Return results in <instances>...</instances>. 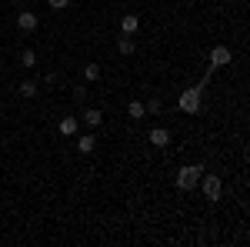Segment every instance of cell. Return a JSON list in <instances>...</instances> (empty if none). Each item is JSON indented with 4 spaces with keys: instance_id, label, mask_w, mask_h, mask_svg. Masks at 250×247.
Listing matches in <instances>:
<instances>
[{
    "instance_id": "obj_1",
    "label": "cell",
    "mask_w": 250,
    "mask_h": 247,
    "mask_svg": "<svg viewBox=\"0 0 250 247\" xmlns=\"http://www.w3.org/2000/svg\"><path fill=\"white\" fill-rule=\"evenodd\" d=\"M204 87H207V84H197L190 90H184V94L177 97V107H180L184 114H197V111H200V100H204Z\"/></svg>"
},
{
    "instance_id": "obj_2",
    "label": "cell",
    "mask_w": 250,
    "mask_h": 247,
    "mask_svg": "<svg viewBox=\"0 0 250 247\" xmlns=\"http://www.w3.org/2000/svg\"><path fill=\"white\" fill-rule=\"evenodd\" d=\"M200 174H204V167H197V164H184V167L177 171V190H197Z\"/></svg>"
},
{
    "instance_id": "obj_3",
    "label": "cell",
    "mask_w": 250,
    "mask_h": 247,
    "mask_svg": "<svg viewBox=\"0 0 250 247\" xmlns=\"http://www.w3.org/2000/svg\"><path fill=\"white\" fill-rule=\"evenodd\" d=\"M197 187H204V197L213 204V201H220V194H224V180H220L217 174H200V184H197Z\"/></svg>"
},
{
    "instance_id": "obj_4",
    "label": "cell",
    "mask_w": 250,
    "mask_h": 247,
    "mask_svg": "<svg viewBox=\"0 0 250 247\" xmlns=\"http://www.w3.org/2000/svg\"><path fill=\"white\" fill-rule=\"evenodd\" d=\"M147 140H150V147H157V151H167L170 140H173V134H170V127H150Z\"/></svg>"
},
{
    "instance_id": "obj_5",
    "label": "cell",
    "mask_w": 250,
    "mask_h": 247,
    "mask_svg": "<svg viewBox=\"0 0 250 247\" xmlns=\"http://www.w3.org/2000/svg\"><path fill=\"white\" fill-rule=\"evenodd\" d=\"M230 60H233L230 47H224V44H217V47H213V50H210V60H207V64H210L213 70H217V67H227Z\"/></svg>"
},
{
    "instance_id": "obj_6",
    "label": "cell",
    "mask_w": 250,
    "mask_h": 247,
    "mask_svg": "<svg viewBox=\"0 0 250 247\" xmlns=\"http://www.w3.org/2000/svg\"><path fill=\"white\" fill-rule=\"evenodd\" d=\"M37 14H34V10H20L17 14V30H23V34H34V30H37Z\"/></svg>"
},
{
    "instance_id": "obj_7",
    "label": "cell",
    "mask_w": 250,
    "mask_h": 247,
    "mask_svg": "<svg viewBox=\"0 0 250 247\" xmlns=\"http://www.w3.org/2000/svg\"><path fill=\"white\" fill-rule=\"evenodd\" d=\"M137 30H140V17H137V14H124V17H120V34H130V37H134Z\"/></svg>"
},
{
    "instance_id": "obj_8",
    "label": "cell",
    "mask_w": 250,
    "mask_h": 247,
    "mask_svg": "<svg viewBox=\"0 0 250 247\" xmlns=\"http://www.w3.org/2000/svg\"><path fill=\"white\" fill-rule=\"evenodd\" d=\"M117 50H120L124 57H130V54L137 50V40L130 37V34H120V37H117Z\"/></svg>"
},
{
    "instance_id": "obj_9",
    "label": "cell",
    "mask_w": 250,
    "mask_h": 247,
    "mask_svg": "<svg viewBox=\"0 0 250 247\" xmlns=\"http://www.w3.org/2000/svg\"><path fill=\"white\" fill-rule=\"evenodd\" d=\"M57 131L63 134V137H77V131H80V120H77V117H63Z\"/></svg>"
},
{
    "instance_id": "obj_10",
    "label": "cell",
    "mask_w": 250,
    "mask_h": 247,
    "mask_svg": "<svg viewBox=\"0 0 250 247\" xmlns=\"http://www.w3.org/2000/svg\"><path fill=\"white\" fill-rule=\"evenodd\" d=\"M77 151L80 154H94L97 151V137L94 134H80L77 137Z\"/></svg>"
},
{
    "instance_id": "obj_11",
    "label": "cell",
    "mask_w": 250,
    "mask_h": 247,
    "mask_svg": "<svg viewBox=\"0 0 250 247\" xmlns=\"http://www.w3.org/2000/svg\"><path fill=\"white\" fill-rule=\"evenodd\" d=\"M127 117H130V120H144V117H147L144 100H130V104H127Z\"/></svg>"
},
{
    "instance_id": "obj_12",
    "label": "cell",
    "mask_w": 250,
    "mask_h": 247,
    "mask_svg": "<svg viewBox=\"0 0 250 247\" xmlns=\"http://www.w3.org/2000/svg\"><path fill=\"white\" fill-rule=\"evenodd\" d=\"M83 124L94 131V127H100V124H104V114H100L97 107H87V111H83Z\"/></svg>"
},
{
    "instance_id": "obj_13",
    "label": "cell",
    "mask_w": 250,
    "mask_h": 247,
    "mask_svg": "<svg viewBox=\"0 0 250 247\" xmlns=\"http://www.w3.org/2000/svg\"><path fill=\"white\" fill-rule=\"evenodd\" d=\"M20 67H27V70H30V67H37V50H30V47H27V50L20 54Z\"/></svg>"
},
{
    "instance_id": "obj_14",
    "label": "cell",
    "mask_w": 250,
    "mask_h": 247,
    "mask_svg": "<svg viewBox=\"0 0 250 247\" xmlns=\"http://www.w3.org/2000/svg\"><path fill=\"white\" fill-rule=\"evenodd\" d=\"M83 80H87V84L100 80V64H87V67H83Z\"/></svg>"
},
{
    "instance_id": "obj_15",
    "label": "cell",
    "mask_w": 250,
    "mask_h": 247,
    "mask_svg": "<svg viewBox=\"0 0 250 247\" xmlns=\"http://www.w3.org/2000/svg\"><path fill=\"white\" fill-rule=\"evenodd\" d=\"M17 90H20V97H27V100H30V97H37V84H34V80H23Z\"/></svg>"
},
{
    "instance_id": "obj_16",
    "label": "cell",
    "mask_w": 250,
    "mask_h": 247,
    "mask_svg": "<svg viewBox=\"0 0 250 247\" xmlns=\"http://www.w3.org/2000/svg\"><path fill=\"white\" fill-rule=\"evenodd\" d=\"M144 107H147V114H150V117H157L160 111H164V100H160V97H150V100H147Z\"/></svg>"
},
{
    "instance_id": "obj_17",
    "label": "cell",
    "mask_w": 250,
    "mask_h": 247,
    "mask_svg": "<svg viewBox=\"0 0 250 247\" xmlns=\"http://www.w3.org/2000/svg\"><path fill=\"white\" fill-rule=\"evenodd\" d=\"M87 94H90V90H87L83 84H80V87H74V100H77V104H83V100H87Z\"/></svg>"
},
{
    "instance_id": "obj_18",
    "label": "cell",
    "mask_w": 250,
    "mask_h": 247,
    "mask_svg": "<svg viewBox=\"0 0 250 247\" xmlns=\"http://www.w3.org/2000/svg\"><path fill=\"white\" fill-rule=\"evenodd\" d=\"M47 7H50V10H67L70 0H47Z\"/></svg>"
},
{
    "instance_id": "obj_19",
    "label": "cell",
    "mask_w": 250,
    "mask_h": 247,
    "mask_svg": "<svg viewBox=\"0 0 250 247\" xmlns=\"http://www.w3.org/2000/svg\"><path fill=\"white\" fill-rule=\"evenodd\" d=\"M0 67H3V57H0Z\"/></svg>"
}]
</instances>
